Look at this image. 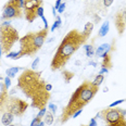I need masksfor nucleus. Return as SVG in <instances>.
<instances>
[{
	"instance_id": "obj_33",
	"label": "nucleus",
	"mask_w": 126,
	"mask_h": 126,
	"mask_svg": "<svg viewBox=\"0 0 126 126\" xmlns=\"http://www.w3.org/2000/svg\"><path fill=\"white\" fill-rule=\"evenodd\" d=\"M102 1H103V4H104V7H110L111 6L112 3H113V1L114 0H102Z\"/></svg>"
},
{
	"instance_id": "obj_2",
	"label": "nucleus",
	"mask_w": 126,
	"mask_h": 126,
	"mask_svg": "<svg viewBox=\"0 0 126 126\" xmlns=\"http://www.w3.org/2000/svg\"><path fill=\"white\" fill-rule=\"evenodd\" d=\"M86 40L87 39L77 30H72L69 32L60 43L56 53L52 58L50 64L51 70L56 71L62 69L71 59V57L79 49V47L86 43Z\"/></svg>"
},
{
	"instance_id": "obj_18",
	"label": "nucleus",
	"mask_w": 126,
	"mask_h": 126,
	"mask_svg": "<svg viewBox=\"0 0 126 126\" xmlns=\"http://www.w3.org/2000/svg\"><path fill=\"white\" fill-rule=\"evenodd\" d=\"M45 124L47 125H52L53 124V121H54V114H52L50 111H47L46 114H45Z\"/></svg>"
},
{
	"instance_id": "obj_31",
	"label": "nucleus",
	"mask_w": 126,
	"mask_h": 126,
	"mask_svg": "<svg viewBox=\"0 0 126 126\" xmlns=\"http://www.w3.org/2000/svg\"><path fill=\"white\" fill-rule=\"evenodd\" d=\"M37 16L38 17H43L44 16V8H43V6L38 8V10H37Z\"/></svg>"
},
{
	"instance_id": "obj_1",
	"label": "nucleus",
	"mask_w": 126,
	"mask_h": 126,
	"mask_svg": "<svg viewBox=\"0 0 126 126\" xmlns=\"http://www.w3.org/2000/svg\"><path fill=\"white\" fill-rule=\"evenodd\" d=\"M17 87L31 99V107L38 110L46 107L51 97L50 93L46 89V83L41 77V73L32 69H26L20 74Z\"/></svg>"
},
{
	"instance_id": "obj_30",
	"label": "nucleus",
	"mask_w": 126,
	"mask_h": 126,
	"mask_svg": "<svg viewBox=\"0 0 126 126\" xmlns=\"http://www.w3.org/2000/svg\"><path fill=\"white\" fill-rule=\"evenodd\" d=\"M65 7H66V3H65V2H62V3L60 4V7L58 8L57 11L59 13H63V12H64V10H65Z\"/></svg>"
},
{
	"instance_id": "obj_20",
	"label": "nucleus",
	"mask_w": 126,
	"mask_h": 126,
	"mask_svg": "<svg viewBox=\"0 0 126 126\" xmlns=\"http://www.w3.org/2000/svg\"><path fill=\"white\" fill-rule=\"evenodd\" d=\"M84 49L86 51V56L88 58H93L94 54V47L91 45H85L84 46Z\"/></svg>"
},
{
	"instance_id": "obj_8",
	"label": "nucleus",
	"mask_w": 126,
	"mask_h": 126,
	"mask_svg": "<svg viewBox=\"0 0 126 126\" xmlns=\"http://www.w3.org/2000/svg\"><path fill=\"white\" fill-rule=\"evenodd\" d=\"M27 108H28L27 101L17 98V97L10 96L6 106V112H10L14 116H21V115L25 113Z\"/></svg>"
},
{
	"instance_id": "obj_21",
	"label": "nucleus",
	"mask_w": 126,
	"mask_h": 126,
	"mask_svg": "<svg viewBox=\"0 0 126 126\" xmlns=\"http://www.w3.org/2000/svg\"><path fill=\"white\" fill-rule=\"evenodd\" d=\"M62 76H63V78H64L65 83H70V80L74 77V73L70 72V71H63Z\"/></svg>"
},
{
	"instance_id": "obj_13",
	"label": "nucleus",
	"mask_w": 126,
	"mask_h": 126,
	"mask_svg": "<svg viewBox=\"0 0 126 126\" xmlns=\"http://www.w3.org/2000/svg\"><path fill=\"white\" fill-rule=\"evenodd\" d=\"M13 119H14V115H13L12 113H10V112H4V113L2 114V116H1V123H2V125L8 126V125L12 124Z\"/></svg>"
},
{
	"instance_id": "obj_9",
	"label": "nucleus",
	"mask_w": 126,
	"mask_h": 126,
	"mask_svg": "<svg viewBox=\"0 0 126 126\" xmlns=\"http://www.w3.org/2000/svg\"><path fill=\"white\" fill-rule=\"evenodd\" d=\"M43 6V0H24L23 14L27 22H34L37 16V10Z\"/></svg>"
},
{
	"instance_id": "obj_19",
	"label": "nucleus",
	"mask_w": 126,
	"mask_h": 126,
	"mask_svg": "<svg viewBox=\"0 0 126 126\" xmlns=\"http://www.w3.org/2000/svg\"><path fill=\"white\" fill-rule=\"evenodd\" d=\"M6 57L8 58V59H12V60H17L20 59V58H22V53H21V51H11L9 52L8 54H6Z\"/></svg>"
},
{
	"instance_id": "obj_6",
	"label": "nucleus",
	"mask_w": 126,
	"mask_h": 126,
	"mask_svg": "<svg viewBox=\"0 0 126 126\" xmlns=\"http://www.w3.org/2000/svg\"><path fill=\"white\" fill-rule=\"evenodd\" d=\"M126 110L120 108H107L97 114L106 122V126H126Z\"/></svg>"
},
{
	"instance_id": "obj_36",
	"label": "nucleus",
	"mask_w": 126,
	"mask_h": 126,
	"mask_svg": "<svg viewBox=\"0 0 126 126\" xmlns=\"http://www.w3.org/2000/svg\"><path fill=\"white\" fill-rule=\"evenodd\" d=\"M108 71H109V69H107V67H101L100 72H99V74H102L103 75L104 73H108Z\"/></svg>"
},
{
	"instance_id": "obj_43",
	"label": "nucleus",
	"mask_w": 126,
	"mask_h": 126,
	"mask_svg": "<svg viewBox=\"0 0 126 126\" xmlns=\"http://www.w3.org/2000/svg\"><path fill=\"white\" fill-rule=\"evenodd\" d=\"M82 126H88V125H82Z\"/></svg>"
},
{
	"instance_id": "obj_3",
	"label": "nucleus",
	"mask_w": 126,
	"mask_h": 126,
	"mask_svg": "<svg viewBox=\"0 0 126 126\" xmlns=\"http://www.w3.org/2000/svg\"><path fill=\"white\" fill-rule=\"evenodd\" d=\"M99 87L94 86L93 82L85 80L75 89V91L71 96L69 102H67L66 107L62 110V114L60 117V122L61 124L66 123L70 119H72V115L76 111L80 109H84L86 104L93 100V98L98 93Z\"/></svg>"
},
{
	"instance_id": "obj_22",
	"label": "nucleus",
	"mask_w": 126,
	"mask_h": 126,
	"mask_svg": "<svg viewBox=\"0 0 126 126\" xmlns=\"http://www.w3.org/2000/svg\"><path fill=\"white\" fill-rule=\"evenodd\" d=\"M103 80H104V76L102 74H98L96 77H94V79L93 80V84L94 86H97V87H99V86L103 83Z\"/></svg>"
},
{
	"instance_id": "obj_27",
	"label": "nucleus",
	"mask_w": 126,
	"mask_h": 126,
	"mask_svg": "<svg viewBox=\"0 0 126 126\" xmlns=\"http://www.w3.org/2000/svg\"><path fill=\"white\" fill-rule=\"evenodd\" d=\"M40 122H41V119H40V117L36 116L35 119H34V120L31 122V125H30V126H37V125H38Z\"/></svg>"
},
{
	"instance_id": "obj_10",
	"label": "nucleus",
	"mask_w": 126,
	"mask_h": 126,
	"mask_svg": "<svg viewBox=\"0 0 126 126\" xmlns=\"http://www.w3.org/2000/svg\"><path fill=\"white\" fill-rule=\"evenodd\" d=\"M0 88H1V91H0V112H6V106L8 99H9V94H8V89L6 88L4 84L0 83Z\"/></svg>"
},
{
	"instance_id": "obj_14",
	"label": "nucleus",
	"mask_w": 126,
	"mask_h": 126,
	"mask_svg": "<svg viewBox=\"0 0 126 126\" xmlns=\"http://www.w3.org/2000/svg\"><path fill=\"white\" fill-rule=\"evenodd\" d=\"M93 30H94V23L91 22H87L85 24V27H84V31L82 32L83 36L85 37L86 39H88V37L91 35V33H93Z\"/></svg>"
},
{
	"instance_id": "obj_32",
	"label": "nucleus",
	"mask_w": 126,
	"mask_h": 126,
	"mask_svg": "<svg viewBox=\"0 0 126 126\" xmlns=\"http://www.w3.org/2000/svg\"><path fill=\"white\" fill-rule=\"evenodd\" d=\"M88 126H97V119H96V117H93V119H90Z\"/></svg>"
},
{
	"instance_id": "obj_39",
	"label": "nucleus",
	"mask_w": 126,
	"mask_h": 126,
	"mask_svg": "<svg viewBox=\"0 0 126 126\" xmlns=\"http://www.w3.org/2000/svg\"><path fill=\"white\" fill-rule=\"evenodd\" d=\"M52 14H53V15H54V16H56V17H57V10H56V9H54V8H52Z\"/></svg>"
},
{
	"instance_id": "obj_17",
	"label": "nucleus",
	"mask_w": 126,
	"mask_h": 126,
	"mask_svg": "<svg viewBox=\"0 0 126 126\" xmlns=\"http://www.w3.org/2000/svg\"><path fill=\"white\" fill-rule=\"evenodd\" d=\"M21 71V67H17V66H13V67H9L7 71H6V74L8 77H10L12 79V78L15 77V75L17 74Z\"/></svg>"
},
{
	"instance_id": "obj_26",
	"label": "nucleus",
	"mask_w": 126,
	"mask_h": 126,
	"mask_svg": "<svg viewBox=\"0 0 126 126\" xmlns=\"http://www.w3.org/2000/svg\"><path fill=\"white\" fill-rule=\"evenodd\" d=\"M49 111L51 112L52 114H56V112H57V109H58V107H57V104H54V103H49Z\"/></svg>"
},
{
	"instance_id": "obj_12",
	"label": "nucleus",
	"mask_w": 126,
	"mask_h": 126,
	"mask_svg": "<svg viewBox=\"0 0 126 126\" xmlns=\"http://www.w3.org/2000/svg\"><path fill=\"white\" fill-rule=\"evenodd\" d=\"M112 50V46L110 44H102L101 46H99L96 50V56L100 57L104 53H110V51Z\"/></svg>"
},
{
	"instance_id": "obj_25",
	"label": "nucleus",
	"mask_w": 126,
	"mask_h": 126,
	"mask_svg": "<svg viewBox=\"0 0 126 126\" xmlns=\"http://www.w3.org/2000/svg\"><path fill=\"white\" fill-rule=\"evenodd\" d=\"M39 61H40V59L37 57L35 60L33 61V64H32V70L34 71H37V67H38V64H39Z\"/></svg>"
},
{
	"instance_id": "obj_29",
	"label": "nucleus",
	"mask_w": 126,
	"mask_h": 126,
	"mask_svg": "<svg viewBox=\"0 0 126 126\" xmlns=\"http://www.w3.org/2000/svg\"><path fill=\"white\" fill-rule=\"evenodd\" d=\"M46 112H47V109H46V107H45V108H43V109L39 110L37 116H38V117H40V119H43V117L45 116V114H46Z\"/></svg>"
},
{
	"instance_id": "obj_37",
	"label": "nucleus",
	"mask_w": 126,
	"mask_h": 126,
	"mask_svg": "<svg viewBox=\"0 0 126 126\" xmlns=\"http://www.w3.org/2000/svg\"><path fill=\"white\" fill-rule=\"evenodd\" d=\"M121 12H122V17H123V20H124V22L126 24V10H123V11H121Z\"/></svg>"
},
{
	"instance_id": "obj_40",
	"label": "nucleus",
	"mask_w": 126,
	"mask_h": 126,
	"mask_svg": "<svg viewBox=\"0 0 126 126\" xmlns=\"http://www.w3.org/2000/svg\"><path fill=\"white\" fill-rule=\"evenodd\" d=\"M37 126H45V122H43V121H41V122L39 123V124H38Z\"/></svg>"
},
{
	"instance_id": "obj_34",
	"label": "nucleus",
	"mask_w": 126,
	"mask_h": 126,
	"mask_svg": "<svg viewBox=\"0 0 126 126\" xmlns=\"http://www.w3.org/2000/svg\"><path fill=\"white\" fill-rule=\"evenodd\" d=\"M82 112H83V109H80V110H78V111H76L75 113L72 115V119H76L78 115H80V113H82Z\"/></svg>"
},
{
	"instance_id": "obj_24",
	"label": "nucleus",
	"mask_w": 126,
	"mask_h": 126,
	"mask_svg": "<svg viewBox=\"0 0 126 126\" xmlns=\"http://www.w3.org/2000/svg\"><path fill=\"white\" fill-rule=\"evenodd\" d=\"M125 101H126V99H121V100H116V101L112 102V103H110L108 108H115V107L120 106V104H122L123 102H125Z\"/></svg>"
},
{
	"instance_id": "obj_16",
	"label": "nucleus",
	"mask_w": 126,
	"mask_h": 126,
	"mask_svg": "<svg viewBox=\"0 0 126 126\" xmlns=\"http://www.w3.org/2000/svg\"><path fill=\"white\" fill-rule=\"evenodd\" d=\"M101 58L103 59L102 62V66L101 67H107V69H111L112 67V63H111V54L110 53H104L102 54Z\"/></svg>"
},
{
	"instance_id": "obj_4",
	"label": "nucleus",
	"mask_w": 126,
	"mask_h": 126,
	"mask_svg": "<svg viewBox=\"0 0 126 126\" xmlns=\"http://www.w3.org/2000/svg\"><path fill=\"white\" fill-rule=\"evenodd\" d=\"M48 35V30L31 32L20 38V51L23 57H33L41 49Z\"/></svg>"
},
{
	"instance_id": "obj_11",
	"label": "nucleus",
	"mask_w": 126,
	"mask_h": 126,
	"mask_svg": "<svg viewBox=\"0 0 126 126\" xmlns=\"http://www.w3.org/2000/svg\"><path fill=\"white\" fill-rule=\"evenodd\" d=\"M114 23H115V26H116V30L119 32V34L120 35H123V33H124V31H125V27H126V24L122 17V12L121 11L117 12L116 15H115Z\"/></svg>"
},
{
	"instance_id": "obj_42",
	"label": "nucleus",
	"mask_w": 126,
	"mask_h": 126,
	"mask_svg": "<svg viewBox=\"0 0 126 126\" xmlns=\"http://www.w3.org/2000/svg\"><path fill=\"white\" fill-rule=\"evenodd\" d=\"M8 126H15V125H13V124H10V125H8Z\"/></svg>"
},
{
	"instance_id": "obj_5",
	"label": "nucleus",
	"mask_w": 126,
	"mask_h": 126,
	"mask_svg": "<svg viewBox=\"0 0 126 126\" xmlns=\"http://www.w3.org/2000/svg\"><path fill=\"white\" fill-rule=\"evenodd\" d=\"M19 40V32L11 25V23L2 22V24H0V54H8L11 52V49Z\"/></svg>"
},
{
	"instance_id": "obj_35",
	"label": "nucleus",
	"mask_w": 126,
	"mask_h": 126,
	"mask_svg": "<svg viewBox=\"0 0 126 126\" xmlns=\"http://www.w3.org/2000/svg\"><path fill=\"white\" fill-rule=\"evenodd\" d=\"M62 3V0H57V1H56V3H54V9H56V10H58V8H59L60 7V4H61Z\"/></svg>"
},
{
	"instance_id": "obj_28",
	"label": "nucleus",
	"mask_w": 126,
	"mask_h": 126,
	"mask_svg": "<svg viewBox=\"0 0 126 126\" xmlns=\"http://www.w3.org/2000/svg\"><path fill=\"white\" fill-rule=\"evenodd\" d=\"M3 82H4L3 84H4V86H6V88H7V89H9V88H10V86H11V78L8 77V76H7V77L3 79Z\"/></svg>"
},
{
	"instance_id": "obj_7",
	"label": "nucleus",
	"mask_w": 126,
	"mask_h": 126,
	"mask_svg": "<svg viewBox=\"0 0 126 126\" xmlns=\"http://www.w3.org/2000/svg\"><path fill=\"white\" fill-rule=\"evenodd\" d=\"M24 0H9L3 6L1 20L21 19L23 16Z\"/></svg>"
},
{
	"instance_id": "obj_41",
	"label": "nucleus",
	"mask_w": 126,
	"mask_h": 126,
	"mask_svg": "<svg viewBox=\"0 0 126 126\" xmlns=\"http://www.w3.org/2000/svg\"><path fill=\"white\" fill-rule=\"evenodd\" d=\"M3 79H4V78H2L1 76H0V80H3Z\"/></svg>"
},
{
	"instance_id": "obj_23",
	"label": "nucleus",
	"mask_w": 126,
	"mask_h": 126,
	"mask_svg": "<svg viewBox=\"0 0 126 126\" xmlns=\"http://www.w3.org/2000/svg\"><path fill=\"white\" fill-rule=\"evenodd\" d=\"M62 24V21H61V17L59 16V15H57V20L54 21V23H53V25H52V27H51V31L53 32L54 30H57V28H59L60 26H61Z\"/></svg>"
},
{
	"instance_id": "obj_15",
	"label": "nucleus",
	"mask_w": 126,
	"mask_h": 126,
	"mask_svg": "<svg viewBox=\"0 0 126 126\" xmlns=\"http://www.w3.org/2000/svg\"><path fill=\"white\" fill-rule=\"evenodd\" d=\"M109 28H110V22L109 21H104L103 24L101 25L100 30H99L98 35L100 36V37H104V36H107V34L109 33Z\"/></svg>"
},
{
	"instance_id": "obj_38",
	"label": "nucleus",
	"mask_w": 126,
	"mask_h": 126,
	"mask_svg": "<svg viewBox=\"0 0 126 126\" xmlns=\"http://www.w3.org/2000/svg\"><path fill=\"white\" fill-rule=\"evenodd\" d=\"M46 89H47V91H49V93H50L51 89H52V85H51V84H46Z\"/></svg>"
}]
</instances>
